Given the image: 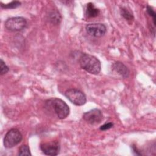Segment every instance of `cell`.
I'll list each match as a JSON object with an SVG mask.
<instances>
[{"mask_svg": "<svg viewBox=\"0 0 156 156\" xmlns=\"http://www.w3.org/2000/svg\"><path fill=\"white\" fill-rule=\"evenodd\" d=\"M79 63L81 68L91 74L97 75L101 72L100 60L90 54L82 53L79 58Z\"/></svg>", "mask_w": 156, "mask_h": 156, "instance_id": "6da1fadb", "label": "cell"}, {"mask_svg": "<svg viewBox=\"0 0 156 156\" xmlns=\"http://www.w3.org/2000/svg\"><path fill=\"white\" fill-rule=\"evenodd\" d=\"M46 105L51 107L58 118L65 119L69 115L70 110L68 104L62 99L57 98H51L46 101Z\"/></svg>", "mask_w": 156, "mask_h": 156, "instance_id": "7a4b0ae2", "label": "cell"}, {"mask_svg": "<svg viewBox=\"0 0 156 156\" xmlns=\"http://www.w3.org/2000/svg\"><path fill=\"white\" fill-rule=\"evenodd\" d=\"M23 135L21 132L16 128L10 129L5 135L3 139L4 146L7 149H10L18 145L22 140Z\"/></svg>", "mask_w": 156, "mask_h": 156, "instance_id": "3957f363", "label": "cell"}, {"mask_svg": "<svg viewBox=\"0 0 156 156\" xmlns=\"http://www.w3.org/2000/svg\"><path fill=\"white\" fill-rule=\"evenodd\" d=\"M65 97L74 105L82 106L87 102L85 94L80 90L76 88H70L65 91Z\"/></svg>", "mask_w": 156, "mask_h": 156, "instance_id": "277c9868", "label": "cell"}, {"mask_svg": "<svg viewBox=\"0 0 156 156\" xmlns=\"http://www.w3.org/2000/svg\"><path fill=\"white\" fill-rule=\"evenodd\" d=\"M26 25L27 21L22 16L9 18L4 23L5 27L12 32L21 31L26 27Z\"/></svg>", "mask_w": 156, "mask_h": 156, "instance_id": "5b68a950", "label": "cell"}, {"mask_svg": "<svg viewBox=\"0 0 156 156\" xmlns=\"http://www.w3.org/2000/svg\"><path fill=\"white\" fill-rule=\"evenodd\" d=\"M42 152L46 155H57L60 151V144L58 141L54 140L46 143H42L40 145Z\"/></svg>", "mask_w": 156, "mask_h": 156, "instance_id": "8992f818", "label": "cell"}, {"mask_svg": "<svg viewBox=\"0 0 156 156\" xmlns=\"http://www.w3.org/2000/svg\"><path fill=\"white\" fill-rule=\"evenodd\" d=\"M85 30L90 36L101 38L107 32V27L102 23H90L85 26Z\"/></svg>", "mask_w": 156, "mask_h": 156, "instance_id": "52a82bcc", "label": "cell"}, {"mask_svg": "<svg viewBox=\"0 0 156 156\" xmlns=\"http://www.w3.org/2000/svg\"><path fill=\"white\" fill-rule=\"evenodd\" d=\"M83 119L88 123L94 125L100 123L103 119V114L101 110L98 108H93L83 115Z\"/></svg>", "mask_w": 156, "mask_h": 156, "instance_id": "ba28073f", "label": "cell"}, {"mask_svg": "<svg viewBox=\"0 0 156 156\" xmlns=\"http://www.w3.org/2000/svg\"><path fill=\"white\" fill-rule=\"evenodd\" d=\"M112 69L123 78H127L130 74L129 68L121 62H115L112 65Z\"/></svg>", "mask_w": 156, "mask_h": 156, "instance_id": "9c48e42d", "label": "cell"}, {"mask_svg": "<svg viewBox=\"0 0 156 156\" xmlns=\"http://www.w3.org/2000/svg\"><path fill=\"white\" fill-rule=\"evenodd\" d=\"M100 13V10L95 7L93 3L88 2L87 4L85 14L88 18H94L98 16Z\"/></svg>", "mask_w": 156, "mask_h": 156, "instance_id": "30bf717a", "label": "cell"}, {"mask_svg": "<svg viewBox=\"0 0 156 156\" xmlns=\"http://www.w3.org/2000/svg\"><path fill=\"white\" fill-rule=\"evenodd\" d=\"M120 13L121 16L128 21H132L134 20V16L132 12L127 7H122L120 8Z\"/></svg>", "mask_w": 156, "mask_h": 156, "instance_id": "8fae6325", "label": "cell"}, {"mask_svg": "<svg viewBox=\"0 0 156 156\" xmlns=\"http://www.w3.org/2000/svg\"><path fill=\"white\" fill-rule=\"evenodd\" d=\"M62 20V16L60 13L57 10L52 11L49 15V20L54 24H58Z\"/></svg>", "mask_w": 156, "mask_h": 156, "instance_id": "7c38bea8", "label": "cell"}, {"mask_svg": "<svg viewBox=\"0 0 156 156\" xmlns=\"http://www.w3.org/2000/svg\"><path fill=\"white\" fill-rule=\"evenodd\" d=\"M21 5V2L19 1H13L8 4H3L2 2H0V5L2 9H14L18 8Z\"/></svg>", "mask_w": 156, "mask_h": 156, "instance_id": "4fadbf2b", "label": "cell"}, {"mask_svg": "<svg viewBox=\"0 0 156 156\" xmlns=\"http://www.w3.org/2000/svg\"><path fill=\"white\" fill-rule=\"evenodd\" d=\"M18 155H32V154L30 153V149L28 145L27 144H23L21 146L18 150Z\"/></svg>", "mask_w": 156, "mask_h": 156, "instance_id": "5bb4252c", "label": "cell"}, {"mask_svg": "<svg viewBox=\"0 0 156 156\" xmlns=\"http://www.w3.org/2000/svg\"><path fill=\"white\" fill-rule=\"evenodd\" d=\"M146 12H147V14L152 18L154 26H155V24H156L155 23V21H156V13H155L154 9L151 6L147 5V7H146Z\"/></svg>", "mask_w": 156, "mask_h": 156, "instance_id": "9a60e30c", "label": "cell"}, {"mask_svg": "<svg viewBox=\"0 0 156 156\" xmlns=\"http://www.w3.org/2000/svg\"><path fill=\"white\" fill-rule=\"evenodd\" d=\"M9 71V66L5 64V63L3 61L2 58L0 60V74L4 75L6 73H8Z\"/></svg>", "mask_w": 156, "mask_h": 156, "instance_id": "2e32d148", "label": "cell"}, {"mask_svg": "<svg viewBox=\"0 0 156 156\" xmlns=\"http://www.w3.org/2000/svg\"><path fill=\"white\" fill-rule=\"evenodd\" d=\"M114 126V124L112 122H107V123H105L104 124L102 125L100 127H99V129L101 130V131H105V130H107L111 128H112Z\"/></svg>", "mask_w": 156, "mask_h": 156, "instance_id": "e0dca14e", "label": "cell"}, {"mask_svg": "<svg viewBox=\"0 0 156 156\" xmlns=\"http://www.w3.org/2000/svg\"><path fill=\"white\" fill-rule=\"evenodd\" d=\"M132 148L133 152V154L135 155H142V153L140 152V151L134 144H132Z\"/></svg>", "mask_w": 156, "mask_h": 156, "instance_id": "ac0fdd59", "label": "cell"}]
</instances>
